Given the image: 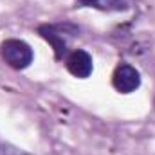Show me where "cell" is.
I'll return each instance as SVG.
<instances>
[{
    "mask_svg": "<svg viewBox=\"0 0 155 155\" xmlns=\"http://www.w3.org/2000/svg\"><path fill=\"white\" fill-rule=\"evenodd\" d=\"M112 83H114V88L119 90L121 94H130L134 92L135 88H139L141 85V76L139 72L132 67V65H119L112 76Z\"/></svg>",
    "mask_w": 155,
    "mask_h": 155,
    "instance_id": "7a4b0ae2",
    "label": "cell"
},
{
    "mask_svg": "<svg viewBox=\"0 0 155 155\" xmlns=\"http://www.w3.org/2000/svg\"><path fill=\"white\" fill-rule=\"evenodd\" d=\"M0 56L2 60L13 67V69H25L33 63V49L22 41V40H16V38H9L5 40L2 45H0Z\"/></svg>",
    "mask_w": 155,
    "mask_h": 155,
    "instance_id": "6da1fadb",
    "label": "cell"
},
{
    "mask_svg": "<svg viewBox=\"0 0 155 155\" xmlns=\"http://www.w3.org/2000/svg\"><path fill=\"white\" fill-rule=\"evenodd\" d=\"M5 155H29V153H18V152H7Z\"/></svg>",
    "mask_w": 155,
    "mask_h": 155,
    "instance_id": "8992f818",
    "label": "cell"
},
{
    "mask_svg": "<svg viewBox=\"0 0 155 155\" xmlns=\"http://www.w3.org/2000/svg\"><path fill=\"white\" fill-rule=\"evenodd\" d=\"M40 35L54 47L58 58H61L65 54V51H67V40L63 38L60 27H56V25H41L40 27Z\"/></svg>",
    "mask_w": 155,
    "mask_h": 155,
    "instance_id": "277c9868",
    "label": "cell"
},
{
    "mask_svg": "<svg viewBox=\"0 0 155 155\" xmlns=\"http://www.w3.org/2000/svg\"><path fill=\"white\" fill-rule=\"evenodd\" d=\"M65 65H67V71L76 78H88L92 74V58L87 51H81V49H76L72 51L67 60H65Z\"/></svg>",
    "mask_w": 155,
    "mask_h": 155,
    "instance_id": "3957f363",
    "label": "cell"
},
{
    "mask_svg": "<svg viewBox=\"0 0 155 155\" xmlns=\"http://www.w3.org/2000/svg\"><path fill=\"white\" fill-rule=\"evenodd\" d=\"M81 2L105 11H124L130 7V0H81Z\"/></svg>",
    "mask_w": 155,
    "mask_h": 155,
    "instance_id": "5b68a950",
    "label": "cell"
}]
</instances>
